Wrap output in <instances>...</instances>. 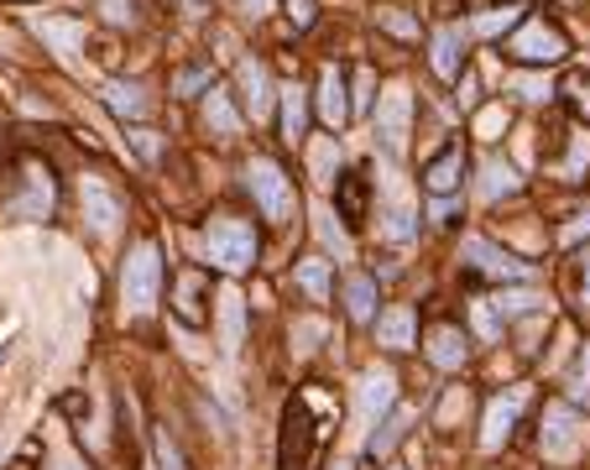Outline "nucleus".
<instances>
[{
    "label": "nucleus",
    "instance_id": "f257e3e1",
    "mask_svg": "<svg viewBox=\"0 0 590 470\" xmlns=\"http://www.w3.org/2000/svg\"><path fill=\"white\" fill-rule=\"evenodd\" d=\"M158 288H162V261L152 241H137L126 267H120V303L126 313H152L158 309Z\"/></svg>",
    "mask_w": 590,
    "mask_h": 470
},
{
    "label": "nucleus",
    "instance_id": "f03ea898",
    "mask_svg": "<svg viewBox=\"0 0 590 470\" xmlns=\"http://www.w3.org/2000/svg\"><path fill=\"white\" fill-rule=\"evenodd\" d=\"M204 246H210V261H215L219 273H246L256 261V225L240 215H219L210 220V231H204Z\"/></svg>",
    "mask_w": 590,
    "mask_h": 470
},
{
    "label": "nucleus",
    "instance_id": "7ed1b4c3",
    "mask_svg": "<svg viewBox=\"0 0 590 470\" xmlns=\"http://www.w3.org/2000/svg\"><path fill=\"white\" fill-rule=\"evenodd\" d=\"M590 445V429L580 424V413L570 403H549L544 408V455H549L554 466H575Z\"/></svg>",
    "mask_w": 590,
    "mask_h": 470
},
{
    "label": "nucleus",
    "instance_id": "20e7f679",
    "mask_svg": "<svg viewBox=\"0 0 590 470\" xmlns=\"http://www.w3.org/2000/svg\"><path fill=\"white\" fill-rule=\"evenodd\" d=\"M246 189H251V199L261 204V215L272 220V225H288V215H293V183H288V173L277 168L272 157H256L251 168H246Z\"/></svg>",
    "mask_w": 590,
    "mask_h": 470
},
{
    "label": "nucleus",
    "instance_id": "39448f33",
    "mask_svg": "<svg viewBox=\"0 0 590 470\" xmlns=\"http://www.w3.org/2000/svg\"><path fill=\"white\" fill-rule=\"evenodd\" d=\"M319 439H324V429H314L309 408H303V403H288V413H282V470H314Z\"/></svg>",
    "mask_w": 590,
    "mask_h": 470
},
{
    "label": "nucleus",
    "instance_id": "423d86ee",
    "mask_svg": "<svg viewBox=\"0 0 590 470\" xmlns=\"http://www.w3.org/2000/svg\"><path fill=\"white\" fill-rule=\"evenodd\" d=\"M408 126H414V95L403 84H393L376 105V137L393 157H403V147H408Z\"/></svg>",
    "mask_w": 590,
    "mask_h": 470
},
{
    "label": "nucleus",
    "instance_id": "0eeeda50",
    "mask_svg": "<svg viewBox=\"0 0 590 470\" xmlns=\"http://www.w3.org/2000/svg\"><path fill=\"white\" fill-rule=\"evenodd\" d=\"M507 53L517 63H559L565 53H570V42H565V32H559V26H549V21H528V26L512 38Z\"/></svg>",
    "mask_w": 590,
    "mask_h": 470
},
{
    "label": "nucleus",
    "instance_id": "6e6552de",
    "mask_svg": "<svg viewBox=\"0 0 590 470\" xmlns=\"http://www.w3.org/2000/svg\"><path fill=\"white\" fill-rule=\"evenodd\" d=\"M465 261H471L475 273H486V277H502V282H523V277L533 273L528 261H517V256H507V252H496L492 241H481V235H471L465 241Z\"/></svg>",
    "mask_w": 590,
    "mask_h": 470
},
{
    "label": "nucleus",
    "instance_id": "1a4fd4ad",
    "mask_svg": "<svg viewBox=\"0 0 590 470\" xmlns=\"http://www.w3.org/2000/svg\"><path fill=\"white\" fill-rule=\"evenodd\" d=\"M79 199H84V220L95 225V235H116L120 220H126V210H120V199L99 183V178H84L79 183Z\"/></svg>",
    "mask_w": 590,
    "mask_h": 470
},
{
    "label": "nucleus",
    "instance_id": "9d476101",
    "mask_svg": "<svg viewBox=\"0 0 590 470\" xmlns=\"http://www.w3.org/2000/svg\"><path fill=\"white\" fill-rule=\"evenodd\" d=\"M240 89H246V110H251L256 120L272 116V74H267V63L261 58L240 63Z\"/></svg>",
    "mask_w": 590,
    "mask_h": 470
},
{
    "label": "nucleus",
    "instance_id": "9b49d317",
    "mask_svg": "<svg viewBox=\"0 0 590 470\" xmlns=\"http://www.w3.org/2000/svg\"><path fill=\"white\" fill-rule=\"evenodd\" d=\"M37 38L58 47V63H79V42H84V21H68V17H42L37 21Z\"/></svg>",
    "mask_w": 590,
    "mask_h": 470
},
{
    "label": "nucleus",
    "instance_id": "f8f14e48",
    "mask_svg": "<svg viewBox=\"0 0 590 470\" xmlns=\"http://www.w3.org/2000/svg\"><path fill=\"white\" fill-rule=\"evenodd\" d=\"M393 392H397V382L387 372H366V382H361V392H355V413H361V424H376L382 413L393 408Z\"/></svg>",
    "mask_w": 590,
    "mask_h": 470
},
{
    "label": "nucleus",
    "instance_id": "ddd939ff",
    "mask_svg": "<svg viewBox=\"0 0 590 470\" xmlns=\"http://www.w3.org/2000/svg\"><path fill=\"white\" fill-rule=\"evenodd\" d=\"M517 408H523V387L512 392V397H496L492 408H486V434H481L486 450H502V445H507L512 424H517Z\"/></svg>",
    "mask_w": 590,
    "mask_h": 470
},
{
    "label": "nucleus",
    "instance_id": "4468645a",
    "mask_svg": "<svg viewBox=\"0 0 590 470\" xmlns=\"http://www.w3.org/2000/svg\"><path fill=\"white\" fill-rule=\"evenodd\" d=\"M465 355H471V340H465V330H454V324H439V330L429 334V361H433V366L454 372V366H465Z\"/></svg>",
    "mask_w": 590,
    "mask_h": 470
},
{
    "label": "nucleus",
    "instance_id": "2eb2a0df",
    "mask_svg": "<svg viewBox=\"0 0 590 470\" xmlns=\"http://www.w3.org/2000/svg\"><path fill=\"white\" fill-rule=\"evenodd\" d=\"M319 116H324L330 131H340L345 116H351V99H345V78H340V68H324V84H319Z\"/></svg>",
    "mask_w": 590,
    "mask_h": 470
},
{
    "label": "nucleus",
    "instance_id": "dca6fc26",
    "mask_svg": "<svg viewBox=\"0 0 590 470\" xmlns=\"http://www.w3.org/2000/svg\"><path fill=\"white\" fill-rule=\"evenodd\" d=\"M414 330H418L414 309H393V313L376 319V340H382L387 351H408V345H414Z\"/></svg>",
    "mask_w": 590,
    "mask_h": 470
},
{
    "label": "nucleus",
    "instance_id": "f3484780",
    "mask_svg": "<svg viewBox=\"0 0 590 470\" xmlns=\"http://www.w3.org/2000/svg\"><path fill=\"white\" fill-rule=\"evenodd\" d=\"M282 141H303V126H309V99H303V84H282Z\"/></svg>",
    "mask_w": 590,
    "mask_h": 470
},
{
    "label": "nucleus",
    "instance_id": "a211bd4d",
    "mask_svg": "<svg viewBox=\"0 0 590 470\" xmlns=\"http://www.w3.org/2000/svg\"><path fill=\"white\" fill-rule=\"evenodd\" d=\"M460 173H465V152H460V147H444V157L429 162L423 183H429V194H450L454 183H460Z\"/></svg>",
    "mask_w": 590,
    "mask_h": 470
},
{
    "label": "nucleus",
    "instance_id": "6ab92c4d",
    "mask_svg": "<svg viewBox=\"0 0 590 470\" xmlns=\"http://www.w3.org/2000/svg\"><path fill=\"white\" fill-rule=\"evenodd\" d=\"M376 309V282L366 273H351L345 277V313H351L355 324H366Z\"/></svg>",
    "mask_w": 590,
    "mask_h": 470
},
{
    "label": "nucleus",
    "instance_id": "aec40b11",
    "mask_svg": "<svg viewBox=\"0 0 590 470\" xmlns=\"http://www.w3.org/2000/svg\"><path fill=\"white\" fill-rule=\"evenodd\" d=\"M105 105H110L120 120H141L152 110L147 95H141V84H105Z\"/></svg>",
    "mask_w": 590,
    "mask_h": 470
},
{
    "label": "nucleus",
    "instance_id": "412c9836",
    "mask_svg": "<svg viewBox=\"0 0 590 470\" xmlns=\"http://www.w3.org/2000/svg\"><path fill=\"white\" fill-rule=\"evenodd\" d=\"M433 74L439 78L460 74V26H439L433 32Z\"/></svg>",
    "mask_w": 590,
    "mask_h": 470
},
{
    "label": "nucleus",
    "instance_id": "4be33fe9",
    "mask_svg": "<svg viewBox=\"0 0 590 470\" xmlns=\"http://www.w3.org/2000/svg\"><path fill=\"white\" fill-rule=\"evenodd\" d=\"M340 220H345V225H361V220H366V178L361 173L340 178Z\"/></svg>",
    "mask_w": 590,
    "mask_h": 470
},
{
    "label": "nucleus",
    "instance_id": "5701e85b",
    "mask_svg": "<svg viewBox=\"0 0 590 470\" xmlns=\"http://www.w3.org/2000/svg\"><path fill=\"white\" fill-rule=\"evenodd\" d=\"M199 298H204V273H178V313H183L189 324H199V319H204Z\"/></svg>",
    "mask_w": 590,
    "mask_h": 470
},
{
    "label": "nucleus",
    "instance_id": "b1692460",
    "mask_svg": "<svg viewBox=\"0 0 590 470\" xmlns=\"http://www.w3.org/2000/svg\"><path fill=\"white\" fill-rule=\"evenodd\" d=\"M204 120L215 126L219 137H236V131H240V116L230 110V99H225V89H210V99H204Z\"/></svg>",
    "mask_w": 590,
    "mask_h": 470
},
{
    "label": "nucleus",
    "instance_id": "393cba45",
    "mask_svg": "<svg viewBox=\"0 0 590 470\" xmlns=\"http://www.w3.org/2000/svg\"><path fill=\"white\" fill-rule=\"evenodd\" d=\"M298 282H303V293L314 298V303H324V293H330V261H324V256L298 261Z\"/></svg>",
    "mask_w": 590,
    "mask_h": 470
},
{
    "label": "nucleus",
    "instance_id": "a878e982",
    "mask_svg": "<svg viewBox=\"0 0 590 470\" xmlns=\"http://www.w3.org/2000/svg\"><path fill=\"white\" fill-rule=\"evenodd\" d=\"M219 313H225V351H240V293H219Z\"/></svg>",
    "mask_w": 590,
    "mask_h": 470
},
{
    "label": "nucleus",
    "instance_id": "bb28decb",
    "mask_svg": "<svg viewBox=\"0 0 590 470\" xmlns=\"http://www.w3.org/2000/svg\"><path fill=\"white\" fill-rule=\"evenodd\" d=\"M517 189V173H512L507 162H486V178H481V194L496 199V194H512Z\"/></svg>",
    "mask_w": 590,
    "mask_h": 470
},
{
    "label": "nucleus",
    "instance_id": "cd10ccee",
    "mask_svg": "<svg viewBox=\"0 0 590 470\" xmlns=\"http://www.w3.org/2000/svg\"><path fill=\"white\" fill-rule=\"evenodd\" d=\"M517 17H523V6H496L486 17H475V32H481V38H496V32H507Z\"/></svg>",
    "mask_w": 590,
    "mask_h": 470
},
{
    "label": "nucleus",
    "instance_id": "c85d7f7f",
    "mask_svg": "<svg viewBox=\"0 0 590 470\" xmlns=\"http://www.w3.org/2000/svg\"><path fill=\"white\" fill-rule=\"evenodd\" d=\"M403 424H408V413H397L393 424H387V429H382V434L372 439V455H376V460H382V455H387V450L397 445V439H403Z\"/></svg>",
    "mask_w": 590,
    "mask_h": 470
},
{
    "label": "nucleus",
    "instance_id": "c756f323",
    "mask_svg": "<svg viewBox=\"0 0 590 470\" xmlns=\"http://www.w3.org/2000/svg\"><path fill=\"white\" fill-rule=\"evenodd\" d=\"M507 89H512V95H523V99H549V95H554L544 78H523V74L507 78Z\"/></svg>",
    "mask_w": 590,
    "mask_h": 470
},
{
    "label": "nucleus",
    "instance_id": "7c9ffc66",
    "mask_svg": "<svg viewBox=\"0 0 590 470\" xmlns=\"http://www.w3.org/2000/svg\"><path fill=\"white\" fill-rule=\"evenodd\" d=\"M158 460H162V470H183V455H178V445L168 439V429H158Z\"/></svg>",
    "mask_w": 590,
    "mask_h": 470
},
{
    "label": "nucleus",
    "instance_id": "2f4dec72",
    "mask_svg": "<svg viewBox=\"0 0 590 470\" xmlns=\"http://www.w3.org/2000/svg\"><path fill=\"white\" fill-rule=\"evenodd\" d=\"M382 21L393 26L397 38H414V21H408V17H397V6H387V11H382Z\"/></svg>",
    "mask_w": 590,
    "mask_h": 470
},
{
    "label": "nucleus",
    "instance_id": "473e14b6",
    "mask_svg": "<svg viewBox=\"0 0 590 470\" xmlns=\"http://www.w3.org/2000/svg\"><path fill=\"white\" fill-rule=\"evenodd\" d=\"M575 273H580V309H590V256H580Z\"/></svg>",
    "mask_w": 590,
    "mask_h": 470
},
{
    "label": "nucleus",
    "instance_id": "72a5a7b5",
    "mask_svg": "<svg viewBox=\"0 0 590 470\" xmlns=\"http://www.w3.org/2000/svg\"><path fill=\"white\" fill-rule=\"evenodd\" d=\"M496 131H502V110H486V116H481V137L492 141Z\"/></svg>",
    "mask_w": 590,
    "mask_h": 470
},
{
    "label": "nucleus",
    "instance_id": "f704fd0d",
    "mask_svg": "<svg viewBox=\"0 0 590 470\" xmlns=\"http://www.w3.org/2000/svg\"><path fill=\"white\" fill-rule=\"evenodd\" d=\"M204 84H210V74H204V68H194V74L178 78V89H204Z\"/></svg>",
    "mask_w": 590,
    "mask_h": 470
},
{
    "label": "nucleus",
    "instance_id": "c9c22d12",
    "mask_svg": "<svg viewBox=\"0 0 590 470\" xmlns=\"http://www.w3.org/2000/svg\"><path fill=\"white\" fill-rule=\"evenodd\" d=\"M460 105H465V110H471V105H475V74H465V78H460Z\"/></svg>",
    "mask_w": 590,
    "mask_h": 470
},
{
    "label": "nucleus",
    "instance_id": "e433bc0d",
    "mask_svg": "<svg viewBox=\"0 0 590 470\" xmlns=\"http://www.w3.org/2000/svg\"><path fill=\"white\" fill-rule=\"evenodd\" d=\"M105 17H110V21H126L131 11H126V0H105Z\"/></svg>",
    "mask_w": 590,
    "mask_h": 470
},
{
    "label": "nucleus",
    "instance_id": "4c0bfd02",
    "mask_svg": "<svg viewBox=\"0 0 590 470\" xmlns=\"http://www.w3.org/2000/svg\"><path fill=\"white\" fill-rule=\"evenodd\" d=\"M240 6H246L251 17H267V11H272V0H240Z\"/></svg>",
    "mask_w": 590,
    "mask_h": 470
},
{
    "label": "nucleus",
    "instance_id": "58836bf2",
    "mask_svg": "<svg viewBox=\"0 0 590 470\" xmlns=\"http://www.w3.org/2000/svg\"><path fill=\"white\" fill-rule=\"evenodd\" d=\"M6 334H11V330H0V345H6Z\"/></svg>",
    "mask_w": 590,
    "mask_h": 470
},
{
    "label": "nucleus",
    "instance_id": "ea45409f",
    "mask_svg": "<svg viewBox=\"0 0 590 470\" xmlns=\"http://www.w3.org/2000/svg\"><path fill=\"white\" fill-rule=\"evenodd\" d=\"M335 470H351V466H335Z\"/></svg>",
    "mask_w": 590,
    "mask_h": 470
}]
</instances>
